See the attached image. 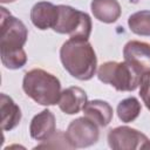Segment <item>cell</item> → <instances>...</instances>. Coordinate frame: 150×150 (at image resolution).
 I'll list each match as a JSON object with an SVG mask.
<instances>
[{
	"instance_id": "cell-1",
	"label": "cell",
	"mask_w": 150,
	"mask_h": 150,
	"mask_svg": "<svg viewBox=\"0 0 150 150\" xmlns=\"http://www.w3.org/2000/svg\"><path fill=\"white\" fill-rule=\"evenodd\" d=\"M60 60L63 68L80 81L90 80L97 68V57L87 39L70 38L60 48Z\"/></svg>"
},
{
	"instance_id": "cell-2",
	"label": "cell",
	"mask_w": 150,
	"mask_h": 150,
	"mask_svg": "<svg viewBox=\"0 0 150 150\" xmlns=\"http://www.w3.org/2000/svg\"><path fill=\"white\" fill-rule=\"evenodd\" d=\"M22 89L28 97L41 105H54L61 95V82L52 73L41 68L27 71L22 80Z\"/></svg>"
},
{
	"instance_id": "cell-3",
	"label": "cell",
	"mask_w": 150,
	"mask_h": 150,
	"mask_svg": "<svg viewBox=\"0 0 150 150\" xmlns=\"http://www.w3.org/2000/svg\"><path fill=\"white\" fill-rule=\"evenodd\" d=\"M97 77L118 91H134L139 87L142 75L125 61H107L98 67Z\"/></svg>"
},
{
	"instance_id": "cell-4",
	"label": "cell",
	"mask_w": 150,
	"mask_h": 150,
	"mask_svg": "<svg viewBox=\"0 0 150 150\" xmlns=\"http://www.w3.org/2000/svg\"><path fill=\"white\" fill-rule=\"evenodd\" d=\"M57 21L53 28L59 34H67L70 38L87 39L91 33V19L82 11L68 5H57Z\"/></svg>"
},
{
	"instance_id": "cell-5",
	"label": "cell",
	"mask_w": 150,
	"mask_h": 150,
	"mask_svg": "<svg viewBox=\"0 0 150 150\" xmlns=\"http://www.w3.org/2000/svg\"><path fill=\"white\" fill-rule=\"evenodd\" d=\"M0 50L22 48L28 38V29L25 23L13 16L5 7L0 8Z\"/></svg>"
},
{
	"instance_id": "cell-6",
	"label": "cell",
	"mask_w": 150,
	"mask_h": 150,
	"mask_svg": "<svg viewBox=\"0 0 150 150\" xmlns=\"http://www.w3.org/2000/svg\"><path fill=\"white\" fill-rule=\"evenodd\" d=\"M108 144L115 150L149 149L150 139L137 129L121 125L108 132Z\"/></svg>"
},
{
	"instance_id": "cell-7",
	"label": "cell",
	"mask_w": 150,
	"mask_h": 150,
	"mask_svg": "<svg viewBox=\"0 0 150 150\" xmlns=\"http://www.w3.org/2000/svg\"><path fill=\"white\" fill-rule=\"evenodd\" d=\"M69 143L74 148H87L98 141V125L88 117H77L73 120L66 131Z\"/></svg>"
},
{
	"instance_id": "cell-8",
	"label": "cell",
	"mask_w": 150,
	"mask_h": 150,
	"mask_svg": "<svg viewBox=\"0 0 150 150\" xmlns=\"http://www.w3.org/2000/svg\"><path fill=\"white\" fill-rule=\"evenodd\" d=\"M123 57L141 75L150 71V43L138 40L127 42L123 48Z\"/></svg>"
},
{
	"instance_id": "cell-9",
	"label": "cell",
	"mask_w": 150,
	"mask_h": 150,
	"mask_svg": "<svg viewBox=\"0 0 150 150\" xmlns=\"http://www.w3.org/2000/svg\"><path fill=\"white\" fill-rule=\"evenodd\" d=\"M56 131V120L54 114L48 110L43 109L39 114H36L29 124V134L30 137L35 141L45 142L50 138Z\"/></svg>"
},
{
	"instance_id": "cell-10",
	"label": "cell",
	"mask_w": 150,
	"mask_h": 150,
	"mask_svg": "<svg viewBox=\"0 0 150 150\" xmlns=\"http://www.w3.org/2000/svg\"><path fill=\"white\" fill-rule=\"evenodd\" d=\"M57 6L48 1H39L30 9L32 23L40 30L54 28L57 21Z\"/></svg>"
},
{
	"instance_id": "cell-11",
	"label": "cell",
	"mask_w": 150,
	"mask_h": 150,
	"mask_svg": "<svg viewBox=\"0 0 150 150\" xmlns=\"http://www.w3.org/2000/svg\"><path fill=\"white\" fill-rule=\"evenodd\" d=\"M88 102L87 93L80 87H69L61 91L59 98V108L68 115H74L80 112L86 103Z\"/></svg>"
},
{
	"instance_id": "cell-12",
	"label": "cell",
	"mask_w": 150,
	"mask_h": 150,
	"mask_svg": "<svg viewBox=\"0 0 150 150\" xmlns=\"http://www.w3.org/2000/svg\"><path fill=\"white\" fill-rule=\"evenodd\" d=\"M83 114L86 117L95 122L98 127H107L114 116L112 107L102 100H93L88 101L83 107Z\"/></svg>"
},
{
	"instance_id": "cell-13",
	"label": "cell",
	"mask_w": 150,
	"mask_h": 150,
	"mask_svg": "<svg viewBox=\"0 0 150 150\" xmlns=\"http://www.w3.org/2000/svg\"><path fill=\"white\" fill-rule=\"evenodd\" d=\"M0 112H1V128L4 131L14 129L21 121V109L6 94L0 95Z\"/></svg>"
},
{
	"instance_id": "cell-14",
	"label": "cell",
	"mask_w": 150,
	"mask_h": 150,
	"mask_svg": "<svg viewBox=\"0 0 150 150\" xmlns=\"http://www.w3.org/2000/svg\"><path fill=\"white\" fill-rule=\"evenodd\" d=\"M90 9L95 19L104 23H112L121 16L122 9L117 0H93Z\"/></svg>"
},
{
	"instance_id": "cell-15",
	"label": "cell",
	"mask_w": 150,
	"mask_h": 150,
	"mask_svg": "<svg viewBox=\"0 0 150 150\" xmlns=\"http://www.w3.org/2000/svg\"><path fill=\"white\" fill-rule=\"evenodd\" d=\"M141 110H142V107H141L139 101L136 97L131 96V97H127V98L122 100L118 103L116 112H117L118 118L122 122L130 123L139 116Z\"/></svg>"
},
{
	"instance_id": "cell-16",
	"label": "cell",
	"mask_w": 150,
	"mask_h": 150,
	"mask_svg": "<svg viewBox=\"0 0 150 150\" xmlns=\"http://www.w3.org/2000/svg\"><path fill=\"white\" fill-rule=\"evenodd\" d=\"M130 30L137 35L150 36V11H138L128 19Z\"/></svg>"
},
{
	"instance_id": "cell-17",
	"label": "cell",
	"mask_w": 150,
	"mask_h": 150,
	"mask_svg": "<svg viewBox=\"0 0 150 150\" xmlns=\"http://www.w3.org/2000/svg\"><path fill=\"white\" fill-rule=\"evenodd\" d=\"M1 62L8 69H20L27 62V54L23 48L11 49V50H0Z\"/></svg>"
},
{
	"instance_id": "cell-18",
	"label": "cell",
	"mask_w": 150,
	"mask_h": 150,
	"mask_svg": "<svg viewBox=\"0 0 150 150\" xmlns=\"http://www.w3.org/2000/svg\"><path fill=\"white\" fill-rule=\"evenodd\" d=\"M40 148H53V149H57V148H69L73 149L71 144L69 143L66 132L63 131H55V134L48 138L47 141H45L42 144L35 146L34 149H40Z\"/></svg>"
},
{
	"instance_id": "cell-19",
	"label": "cell",
	"mask_w": 150,
	"mask_h": 150,
	"mask_svg": "<svg viewBox=\"0 0 150 150\" xmlns=\"http://www.w3.org/2000/svg\"><path fill=\"white\" fill-rule=\"evenodd\" d=\"M139 95H141L143 103L148 108V110H150V71L144 73L141 77Z\"/></svg>"
},
{
	"instance_id": "cell-20",
	"label": "cell",
	"mask_w": 150,
	"mask_h": 150,
	"mask_svg": "<svg viewBox=\"0 0 150 150\" xmlns=\"http://www.w3.org/2000/svg\"><path fill=\"white\" fill-rule=\"evenodd\" d=\"M15 0H0L1 4H9V2H14Z\"/></svg>"
}]
</instances>
